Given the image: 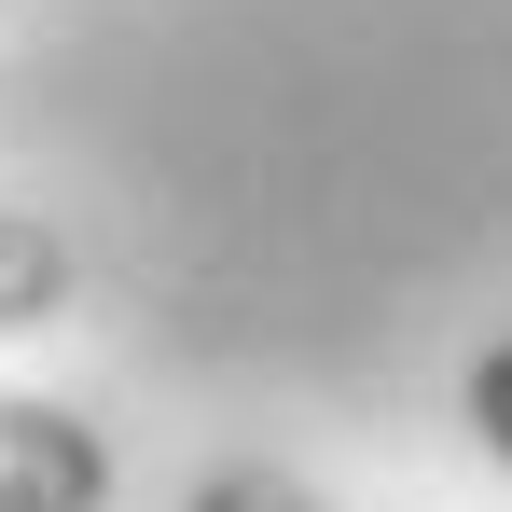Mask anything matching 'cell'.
<instances>
[{"label": "cell", "instance_id": "obj_1", "mask_svg": "<svg viewBox=\"0 0 512 512\" xmlns=\"http://www.w3.org/2000/svg\"><path fill=\"white\" fill-rule=\"evenodd\" d=\"M0 512H111V443L70 402L0 388Z\"/></svg>", "mask_w": 512, "mask_h": 512}, {"label": "cell", "instance_id": "obj_2", "mask_svg": "<svg viewBox=\"0 0 512 512\" xmlns=\"http://www.w3.org/2000/svg\"><path fill=\"white\" fill-rule=\"evenodd\" d=\"M70 236L42 222V208H0V333H42V319H70Z\"/></svg>", "mask_w": 512, "mask_h": 512}, {"label": "cell", "instance_id": "obj_3", "mask_svg": "<svg viewBox=\"0 0 512 512\" xmlns=\"http://www.w3.org/2000/svg\"><path fill=\"white\" fill-rule=\"evenodd\" d=\"M457 416H471V443L512 471V333H499V346H471V374H457Z\"/></svg>", "mask_w": 512, "mask_h": 512}, {"label": "cell", "instance_id": "obj_4", "mask_svg": "<svg viewBox=\"0 0 512 512\" xmlns=\"http://www.w3.org/2000/svg\"><path fill=\"white\" fill-rule=\"evenodd\" d=\"M180 512H333V499H305L291 471H263V457H236V471H208Z\"/></svg>", "mask_w": 512, "mask_h": 512}]
</instances>
